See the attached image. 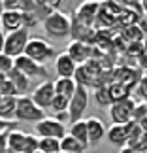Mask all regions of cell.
<instances>
[{
  "label": "cell",
  "instance_id": "6da1fadb",
  "mask_svg": "<svg viewBox=\"0 0 147 153\" xmlns=\"http://www.w3.org/2000/svg\"><path fill=\"white\" fill-rule=\"evenodd\" d=\"M44 30L53 38H66L72 34V21L68 15H64L62 11L55 10L53 13L44 21Z\"/></svg>",
  "mask_w": 147,
  "mask_h": 153
},
{
  "label": "cell",
  "instance_id": "7a4b0ae2",
  "mask_svg": "<svg viewBox=\"0 0 147 153\" xmlns=\"http://www.w3.org/2000/svg\"><path fill=\"white\" fill-rule=\"evenodd\" d=\"M15 119L17 121H42L45 119L44 110L38 108L36 102L32 100V97H17V106H15Z\"/></svg>",
  "mask_w": 147,
  "mask_h": 153
},
{
  "label": "cell",
  "instance_id": "3957f363",
  "mask_svg": "<svg viewBox=\"0 0 147 153\" xmlns=\"http://www.w3.org/2000/svg\"><path fill=\"white\" fill-rule=\"evenodd\" d=\"M28 28H21L17 32L6 34V45H4V53L11 59H17L21 55H25V49L28 45Z\"/></svg>",
  "mask_w": 147,
  "mask_h": 153
},
{
  "label": "cell",
  "instance_id": "277c9868",
  "mask_svg": "<svg viewBox=\"0 0 147 153\" xmlns=\"http://www.w3.org/2000/svg\"><path fill=\"white\" fill-rule=\"evenodd\" d=\"M89 108V91L83 85H78L75 95L70 98V108H68V121L70 125L75 121H81V115Z\"/></svg>",
  "mask_w": 147,
  "mask_h": 153
},
{
  "label": "cell",
  "instance_id": "5b68a950",
  "mask_svg": "<svg viewBox=\"0 0 147 153\" xmlns=\"http://www.w3.org/2000/svg\"><path fill=\"white\" fill-rule=\"evenodd\" d=\"M15 68L17 70H21L25 76H28L30 79H45V81H49V70L44 66L42 62H36V61H32L30 57H27V55H21V57H17L15 59Z\"/></svg>",
  "mask_w": 147,
  "mask_h": 153
},
{
  "label": "cell",
  "instance_id": "8992f818",
  "mask_svg": "<svg viewBox=\"0 0 147 153\" xmlns=\"http://www.w3.org/2000/svg\"><path fill=\"white\" fill-rule=\"evenodd\" d=\"M25 55L30 57L32 61L44 64L47 59H51L53 55H55V48L44 38H30L28 40L27 49H25Z\"/></svg>",
  "mask_w": 147,
  "mask_h": 153
},
{
  "label": "cell",
  "instance_id": "52a82bcc",
  "mask_svg": "<svg viewBox=\"0 0 147 153\" xmlns=\"http://www.w3.org/2000/svg\"><path fill=\"white\" fill-rule=\"evenodd\" d=\"M36 134L38 138H57L62 140L66 136V125L58 121L57 117H45L36 123Z\"/></svg>",
  "mask_w": 147,
  "mask_h": 153
},
{
  "label": "cell",
  "instance_id": "ba28073f",
  "mask_svg": "<svg viewBox=\"0 0 147 153\" xmlns=\"http://www.w3.org/2000/svg\"><path fill=\"white\" fill-rule=\"evenodd\" d=\"M136 108V100L128 98V100L117 102L109 106V117L113 125H126L128 121H132V111Z\"/></svg>",
  "mask_w": 147,
  "mask_h": 153
},
{
  "label": "cell",
  "instance_id": "9c48e42d",
  "mask_svg": "<svg viewBox=\"0 0 147 153\" xmlns=\"http://www.w3.org/2000/svg\"><path fill=\"white\" fill-rule=\"evenodd\" d=\"M57 97V91H55V81H42L36 89H34L32 93V100L36 102L38 108H42V110H47L51 108V102H53V98Z\"/></svg>",
  "mask_w": 147,
  "mask_h": 153
},
{
  "label": "cell",
  "instance_id": "30bf717a",
  "mask_svg": "<svg viewBox=\"0 0 147 153\" xmlns=\"http://www.w3.org/2000/svg\"><path fill=\"white\" fill-rule=\"evenodd\" d=\"M142 78H143V76L140 74V68L117 66V68L113 70V81L126 85L128 89H134V87H138V83H140V79H142Z\"/></svg>",
  "mask_w": 147,
  "mask_h": 153
},
{
  "label": "cell",
  "instance_id": "8fae6325",
  "mask_svg": "<svg viewBox=\"0 0 147 153\" xmlns=\"http://www.w3.org/2000/svg\"><path fill=\"white\" fill-rule=\"evenodd\" d=\"M92 49H95L92 45H87L83 42H79V40H72V42L68 44L66 53L74 59V62L78 64V66H81V64H85L87 61H91Z\"/></svg>",
  "mask_w": 147,
  "mask_h": 153
},
{
  "label": "cell",
  "instance_id": "7c38bea8",
  "mask_svg": "<svg viewBox=\"0 0 147 153\" xmlns=\"http://www.w3.org/2000/svg\"><path fill=\"white\" fill-rule=\"evenodd\" d=\"M0 27H2V30L8 32V34L25 28L23 27V11H8L6 10L4 13L0 15Z\"/></svg>",
  "mask_w": 147,
  "mask_h": 153
},
{
  "label": "cell",
  "instance_id": "4fadbf2b",
  "mask_svg": "<svg viewBox=\"0 0 147 153\" xmlns=\"http://www.w3.org/2000/svg\"><path fill=\"white\" fill-rule=\"evenodd\" d=\"M55 70H57L58 78H74L75 70H78V64L74 62V59L68 53H61L55 61Z\"/></svg>",
  "mask_w": 147,
  "mask_h": 153
},
{
  "label": "cell",
  "instance_id": "5bb4252c",
  "mask_svg": "<svg viewBox=\"0 0 147 153\" xmlns=\"http://www.w3.org/2000/svg\"><path fill=\"white\" fill-rule=\"evenodd\" d=\"M87 128H89V146H96L100 140H104V136L108 134L106 125L98 117H89V119H87Z\"/></svg>",
  "mask_w": 147,
  "mask_h": 153
},
{
  "label": "cell",
  "instance_id": "9a60e30c",
  "mask_svg": "<svg viewBox=\"0 0 147 153\" xmlns=\"http://www.w3.org/2000/svg\"><path fill=\"white\" fill-rule=\"evenodd\" d=\"M100 13V2H83L78 8V15H79V23H83V25H89L98 17Z\"/></svg>",
  "mask_w": 147,
  "mask_h": 153
},
{
  "label": "cell",
  "instance_id": "2e32d148",
  "mask_svg": "<svg viewBox=\"0 0 147 153\" xmlns=\"http://www.w3.org/2000/svg\"><path fill=\"white\" fill-rule=\"evenodd\" d=\"M75 89H78V83H75L74 78H58V79H55V91H57V95L72 98L75 95Z\"/></svg>",
  "mask_w": 147,
  "mask_h": 153
},
{
  "label": "cell",
  "instance_id": "e0dca14e",
  "mask_svg": "<svg viewBox=\"0 0 147 153\" xmlns=\"http://www.w3.org/2000/svg\"><path fill=\"white\" fill-rule=\"evenodd\" d=\"M8 79L17 87V93H19V97H23V93H27L28 87H30V78H28V76H25L21 70H17V68H13V70L8 74Z\"/></svg>",
  "mask_w": 147,
  "mask_h": 153
},
{
  "label": "cell",
  "instance_id": "ac0fdd59",
  "mask_svg": "<svg viewBox=\"0 0 147 153\" xmlns=\"http://www.w3.org/2000/svg\"><path fill=\"white\" fill-rule=\"evenodd\" d=\"M125 132H126V146L128 148H136L138 142L142 140V125L136 121H128L126 125H125Z\"/></svg>",
  "mask_w": 147,
  "mask_h": 153
},
{
  "label": "cell",
  "instance_id": "d6986e66",
  "mask_svg": "<svg viewBox=\"0 0 147 153\" xmlns=\"http://www.w3.org/2000/svg\"><path fill=\"white\" fill-rule=\"evenodd\" d=\"M75 140H79L83 146L89 148V128H87V119H81V121H75L70 125V132Z\"/></svg>",
  "mask_w": 147,
  "mask_h": 153
},
{
  "label": "cell",
  "instance_id": "ffe728a7",
  "mask_svg": "<svg viewBox=\"0 0 147 153\" xmlns=\"http://www.w3.org/2000/svg\"><path fill=\"white\" fill-rule=\"evenodd\" d=\"M132 89H128L126 85L123 83H117V81H113V83L109 85V95H111V104H117V102H123V100H128L130 97Z\"/></svg>",
  "mask_w": 147,
  "mask_h": 153
},
{
  "label": "cell",
  "instance_id": "44dd1931",
  "mask_svg": "<svg viewBox=\"0 0 147 153\" xmlns=\"http://www.w3.org/2000/svg\"><path fill=\"white\" fill-rule=\"evenodd\" d=\"M87 146H83L79 140H75L72 134H66L61 140V153H85Z\"/></svg>",
  "mask_w": 147,
  "mask_h": 153
},
{
  "label": "cell",
  "instance_id": "7402d4cb",
  "mask_svg": "<svg viewBox=\"0 0 147 153\" xmlns=\"http://www.w3.org/2000/svg\"><path fill=\"white\" fill-rule=\"evenodd\" d=\"M108 140L113 146H119V148H125L126 146V132H125V125H111V128L108 131Z\"/></svg>",
  "mask_w": 147,
  "mask_h": 153
},
{
  "label": "cell",
  "instance_id": "603a6c76",
  "mask_svg": "<svg viewBox=\"0 0 147 153\" xmlns=\"http://www.w3.org/2000/svg\"><path fill=\"white\" fill-rule=\"evenodd\" d=\"M25 140H27V132L17 131V128H11L10 134H8V146H10V149L21 153V151H23V144H25Z\"/></svg>",
  "mask_w": 147,
  "mask_h": 153
},
{
  "label": "cell",
  "instance_id": "cb8c5ba5",
  "mask_svg": "<svg viewBox=\"0 0 147 153\" xmlns=\"http://www.w3.org/2000/svg\"><path fill=\"white\" fill-rule=\"evenodd\" d=\"M15 106H17V98H2L0 100V117L6 121L15 117Z\"/></svg>",
  "mask_w": 147,
  "mask_h": 153
},
{
  "label": "cell",
  "instance_id": "d4e9b609",
  "mask_svg": "<svg viewBox=\"0 0 147 153\" xmlns=\"http://www.w3.org/2000/svg\"><path fill=\"white\" fill-rule=\"evenodd\" d=\"M40 151H44V153H61V140H57V138H40Z\"/></svg>",
  "mask_w": 147,
  "mask_h": 153
},
{
  "label": "cell",
  "instance_id": "484cf974",
  "mask_svg": "<svg viewBox=\"0 0 147 153\" xmlns=\"http://www.w3.org/2000/svg\"><path fill=\"white\" fill-rule=\"evenodd\" d=\"M68 108H70V98L66 97H61V95H57L55 98H53V102H51V110L55 111V114H68Z\"/></svg>",
  "mask_w": 147,
  "mask_h": 153
},
{
  "label": "cell",
  "instance_id": "4316f807",
  "mask_svg": "<svg viewBox=\"0 0 147 153\" xmlns=\"http://www.w3.org/2000/svg\"><path fill=\"white\" fill-rule=\"evenodd\" d=\"M95 98L100 106H111V95H109V87L102 85L95 89Z\"/></svg>",
  "mask_w": 147,
  "mask_h": 153
},
{
  "label": "cell",
  "instance_id": "83f0119b",
  "mask_svg": "<svg viewBox=\"0 0 147 153\" xmlns=\"http://www.w3.org/2000/svg\"><path fill=\"white\" fill-rule=\"evenodd\" d=\"M38 149H40V138H36L34 134H27V140L23 144L21 153H36Z\"/></svg>",
  "mask_w": 147,
  "mask_h": 153
},
{
  "label": "cell",
  "instance_id": "f1b7e54d",
  "mask_svg": "<svg viewBox=\"0 0 147 153\" xmlns=\"http://www.w3.org/2000/svg\"><path fill=\"white\" fill-rule=\"evenodd\" d=\"M126 55L128 57H132V59H136L138 61V57L142 55V53H145V45L143 42H132V44H126Z\"/></svg>",
  "mask_w": 147,
  "mask_h": 153
},
{
  "label": "cell",
  "instance_id": "f546056e",
  "mask_svg": "<svg viewBox=\"0 0 147 153\" xmlns=\"http://www.w3.org/2000/svg\"><path fill=\"white\" fill-rule=\"evenodd\" d=\"M13 68H15V59L8 57L6 53H0V72L10 74Z\"/></svg>",
  "mask_w": 147,
  "mask_h": 153
},
{
  "label": "cell",
  "instance_id": "4dcf8cb0",
  "mask_svg": "<svg viewBox=\"0 0 147 153\" xmlns=\"http://www.w3.org/2000/svg\"><path fill=\"white\" fill-rule=\"evenodd\" d=\"M145 117H147V102H136V108L132 111V121L140 123Z\"/></svg>",
  "mask_w": 147,
  "mask_h": 153
},
{
  "label": "cell",
  "instance_id": "1f68e13d",
  "mask_svg": "<svg viewBox=\"0 0 147 153\" xmlns=\"http://www.w3.org/2000/svg\"><path fill=\"white\" fill-rule=\"evenodd\" d=\"M0 95H2L4 98H17V95H19V93H17V87L8 79L2 87H0Z\"/></svg>",
  "mask_w": 147,
  "mask_h": 153
},
{
  "label": "cell",
  "instance_id": "d6a6232c",
  "mask_svg": "<svg viewBox=\"0 0 147 153\" xmlns=\"http://www.w3.org/2000/svg\"><path fill=\"white\" fill-rule=\"evenodd\" d=\"M136 91L140 93V97L143 98V102H147V76L143 74V78L140 79V83H138V87H136Z\"/></svg>",
  "mask_w": 147,
  "mask_h": 153
},
{
  "label": "cell",
  "instance_id": "836d02e7",
  "mask_svg": "<svg viewBox=\"0 0 147 153\" xmlns=\"http://www.w3.org/2000/svg\"><path fill=\"white\" fill-rule=\"evenodd\" d=\"M8 134L10 131H0V153H6L8 151Z\"/></svg>",
  "mask_w": 147,
  "mask_h": 153
},
{
  "label": "cell",
  "instance_id": "e575fe53",
  "mask_svg": "<svg viewBox=\"0 0 147 153\" xmlns=\"http://www.w3.org/2000/svg\"><path fill=\"white\" fill-rule=\"evenodd\" d=\"M136 149H138V151H142V153H147V132H143V134H142V140L138 142Z\"/></svg>",
  "mask_w": 147,
  "mask_h": 153
},
{
  "label": "cell",
  "instance_id": "d590c367",
  "mask_svg": "<svg viewBox=\"0 0 147 153\" xmlns=\"http://www.w3.org/2000/svg\"><path fill=\"white\" fill-rule=\"evenodd\" d=\"M138 68L143 70V72H147V51L138 57Z\"/></svg>",
  "mask_w": 147,
  "mask_h": 153
},
{
  "label": "cell",
  "instance_id": "8d00e7d4",
  "mask_svg": "<svg viewBox=\"0 0 147 153\" xmlns=\"http://www.w3.org/2000/svg\"><path fill=\"white\" fill-rule=\"evenodd\" d=\"M15 127V123L13 121H6L0 117V131H11V128Z\"/></svg>",
  "mask_w": 147,
  "mask_h": 153
},
{
  "label": "cell",
  "instance_id": "74e56055",
  "mask_svg": "<svg viewBox=\"0 0 147 153\" xmlns=\"http://www.w3.org/2000/svg\"><path fill=\"white\" fill-rule=\"evenodd\" d=\"M4 45H6V34L2 30V27H0V53H4Z\"/></svg>",
  "mask_w": 147,
  "mask_h": 153
},
{
  "label": "cell",
  "instance_id": "f35d334b",
  "mask_svg": "<svg viewBox=\"0 0 147 153\" xmlns=\"http://www.w3.org/2000/svg\"><path fill=\"white\" fill-rule=\"evenodd\" d=\"M119 153H142V151H138L136 148H128V146H125V148H121Z\"/></svg>",
  "mask_w": 147,
  "mask_h": 153
},
{
  "label": "cell",
  "instance_id": "ab89813d",
  "mask_svg": "<svg viewBox=\"0 0 147 153\" xmlns=\"http://www.w3.org/2000/svg\"><path fill=\"white\" fill-rule=\"evenodd\" d=\"M6 81H8V74H4V72H0V87H2Z\"/></svg>",
  "mask_w": 147,
  "mask_h": 153
},
{
  "label": "cell",
  "instance_id": "60d3db41",
  "mask_svg": "<svg viewBox=\"0 0 147 153\" xmlns=\"http://www.w3.org/2000/svg\"><path fill=\"white\" fill-rule=\"evenodd\" d=\"M140 125H142V131H143V132H147V117L140 121Z\"/></svg>",
  "mask_w": 147,
  "mask_h": 153
},
{
  "label": "cell",
  "instance_id": "b9f144b4",
  "mask_svg": "<svg viewBox=\"0 0 147 153\" xmlns=\"http://www.w3.org/2000/svg\"><path fill=\"white\" fill-rule=\"evenodd\" d=\"M6 11V8H4V0H0V15H2Z\"/></svg>",
  "mask_w": 147,
  "mask_h": 153
},
{
  "label": "cell",
  "instance_id": "7bdbcfd3",
  "mask_svg": "<svg viewBox=\"0 0 147 153\" xmlns=\"http://www.w3.org/2000/svg\"><path fill=\"white\" fill-rule=\"evenodd\" d=\"M143 45H145V51H147V34H145V38H143Z\"/></svg>",
  "mask_w": 147,
  "mask_h": 153
},
{
  "label": "cell",
  "instance_id": "ee69618b",
  "mask_svg": "<svg viewBox=\"0 0 147 153\" xmlns=\"http://www.w3.org/2000/svg\"><path fill=\"white\" fill-rule=\"evenodd\" d=\"M6 153H17V151H13V149H10V148H8V151H6Z\"/></svg>",
  "mask_w": 147,
  "mask_h": 153
},
{
  "label": "cell",
  "instance_id": "f6af8a7d",
  "mask_svg": "<svg viewBox=\"0 0 147 153\" xmlns=\"http://www.w3.org/2000/svg\"><path fill=\"white\" fill-rule=\"evenodd\" d=\"M36 153H44V151H40V149H38V151H36Z\"/></svg>",
  "mask_w": 147,
  "mask_h": 153
},
{
  "label": "cell",
  "instance_id": "bcb514c9",
  "mask_svg": "<svg viewBox=\"0 0 147 153\" xmlns=\"http://www.w3.org/2000/svg\"><path fill=\"white\" fill-rule=\"evenodd\" d=\"M2 98H4V97H2V95H0V100H2Z\"/></svg>",
  "mask_w": 147,
  "mask_h": 153
},
{
  "label": "cell",
  "instance_id": "7dc6e473",
  "mask_svg": "<svg viewBox=\"0 0 147 153\" xmlns=\"http://www.w3.org/2000/svg\"><path fill=\"white\" fill-rule=\"evenodd\" d=\"M145 76H147V72H145Z\"/></svg>",
  "mask_w": 147,
  "mask_h": 153
}]
</instances>
